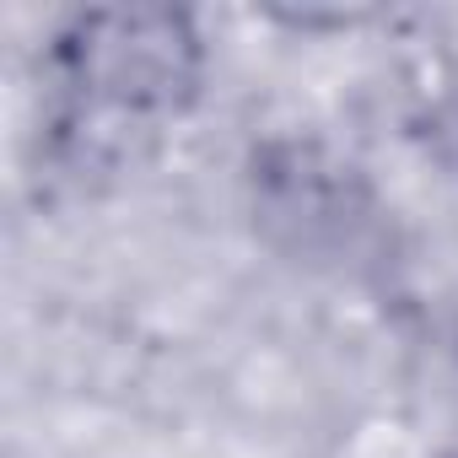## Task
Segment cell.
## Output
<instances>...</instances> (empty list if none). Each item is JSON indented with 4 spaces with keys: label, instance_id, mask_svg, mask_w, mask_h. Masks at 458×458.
<instances>
[{
    "label": "cell",
    "instance_id": "6da1fadb",
    "mask_svg": "<svg viewBox=\"0 0 458 458\" xmlns=\"http://www.w3.org/2000/svg\"><path fill=\"white\" fill-rule=\"evenodd\" d=\"M55 130L76 151H119L173 130L205 87V33L183 6L71 12L44 49Z\"/></svg>",
    "mask_w": 458,
    "mask_h": 458
}]
</instances>
